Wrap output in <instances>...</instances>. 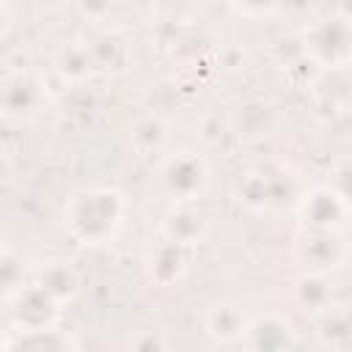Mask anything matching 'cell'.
I'll list each match as a JSON object with an SVG mask.
<instances>
[{
  "label": "cell",
  "mask_w": 352,
  "mask_h": 352,
  "mask_svg": "<svg viewBox=\"0 0 352 352\" xmlns=\"http://www.w3.org/2000/svg\"><path fill=\"white\" fill-rule=\"evenodd\" d=\"M206 217L195 209H190V204H182L176 212H170L165 220H162V236L190 248V245H198L204 236H206Z\"/></svg>",
  "instance_id": "30bf717a"
},
{
  "label": "cell",
  "mask_w": 352,
  "mask_h": 352,
  "mask_svg": "<svg viewBox=\"0 0 352 352\" xmlns=\"http://www.w3.org/2000/svg\"><path fill=\"white\" fill-rule=\"evenodd\" d=\"M297 214L305 228H341L352 209L330 184H316L297 201Z\"/></svg>",
  "instance_id": "8992f818"
},
{
  "label": "cell",
  "mask_w": 352,
  "mask_h": 352,
  "mask_svg": "<svg viewBox=\"0 0 352 352\" xmlns=\"http://www.w3.org/2000/svg\"><path fill=\"white\" fill-rule=\"evenodd\" d=\"M146 272L154 283L160 286H170L179 283L182 275L187 272V248L162 236L146 256Z\"/></svg>",
  "instance_id": "52a82bcc"
},
{
  "label": "cell",
  "mask_w": 352,
  "mask_h": 352,
  "mask_svg": "<svg viewBox=\"0 0 352 352\" xmlns=\"http://www.w3.org/2000/svg\"><path fill=\"white\" fill-rule=\"evenodd\" d=\"M231 6H234L239 14L250 16V19H261V16L275 14L278 6H280V0H231Z\"/></svg>",
  "instance_id": "2e32d148"
},
{
  "label": "cell",
  "mask_w": 352,
  "mask_h": 352,
  "mask_svg": "<svg viewBox=\"0 0 352 352\" xmlns=\"http://www.w3.org/2000/svg\"><path fill=\"white\" fill-rule=\"evenodd\" d=\"M349 256V245L341 228H305L294 242V258L305 272L327 275L338 270Z\"/></svg>",
  "instance_id": "3957f363"
},
{
  "label": "cell",
  "mask_w": 352,
  "mask_h": 352,
  "mask_svg": "<svg viewBox=\"0 0 352 352\" xmlns=\"http://www.w3.org/2000/svg\"><path fill=\"white\" fill-rule=\"evenodd\" d=\"M297 300L311 308V311H322L327 302H330V289L324 283V275H314V272H305L302 280L297 283Z\"/></svg>",
  "instance_id": "7c38bea8"
},
{
  "label": "cell",
  "mask_w": 352,
  "mask_h": 352,
  "mask_svg": "<svg viewBox=\"0 0 352 352\" xmlns=\"http://www.w3.org/2000/svg\"><path fill=\"white\" fill-rule=\"evenodd\" d=\"M165 138H168V132H165V124L160 121V118H143L138 126H135V132H132V143L140 148V151H151V148H160L162 143H165Z\"/></svg>",
  "instance_id": "5bb4252c"
},
{
  "label": "cell",
  "mask_w": 352,
  "mask_h": 352,
  "mask_svg": "<svg viewBox=\"0 0 352 352\" xmlns=\"http://www.w3.org/2000/svg\"><path fill=\"white\" fill-rule=\"evenodd\" d=\"M338 195H341V201L352 209V160H346V162H341L336 170H333V176H330V182H327Z\"/></svg>",
  "instance_id": "9a60e30c"
},
{
  "label": "cell",
  "mask_w": 352,
  "mask_h": 352,
  "mask_svg": "<svg viewBox=\"0 0 352 352\" xmlns=\"http://www.w3.org/2000/svg\"><path fill=\"white\" fill-rule=\"evenodd\" d=\"M126 201L116 187H91L74 192L63 206V226L77 245L99 248L116 239L124 226Z\"/></svg>",
  "instance_id": "6da1fadb"
},
{
  "label": "cell",
  "mask_w": 352,
  "mask_h": 352,
  "mask_svg": "<svg viewBox=\"0 0 352 352\" xmlns=\"http://www.w3.org/2000/svg\"><path fill=\"white\" fill-rule=\"evenodd\" d=\"M60 302L44 292L38 283H30L25 289H19L16 294H11V322H14V333H30V330H50L58 322V308Z\"/></svg>",
  "instance_id": "5b68a950"
},
{
  "label": "cell",
  "mask_w": 352,
  "mask_h": 352,
  "mask_svg": "<svg viewBox=\"0 0 352 352\" xmlns=\"http://www.w3.org/2000/svg\"><path fill=\"white\" fill-rule=\"evenodd\" d=\"M204 327L206 333L220 341V344H231V341H242L245 330H248V319L242 314L239 305L234 302H217L206 311L204 316Z\"/></svg>",
  "instance_id": "9c48e42d"
},
{
  "label": "cell",
  "mask_w": 352,
  "mask_h": 352,
  "mask_svg": "<svg viewBox=\"0 0 352 352\" xmlns=\"http://www.w3.org/2000/svg\"><path fill=\"white\" fill-rule=\"evenodd\" d=\"M242 341L253 349H289L297 344V336L283 316L264 314V316H256L248 322Z\"/></svg>",
  "instance_id": "ba28073f"
},
{
  "label": "cell",
  "mask_w": 352,
  "mask_h": 352,
  "mask_svg": "<svg viewBox=\"0 0 352 352\" xmlns=\"http://www.w3.org/2000/svg\"><path fill=\"white\" fill-rule=\"evenodd\" d=\"M36 283L50 292L58 302H69L77 297L80 292V275L74 272V267L69 261H47L41 270H38V278Z\"/></svg>",
  "instance_id": "8fae6325"
},
{
  "label": "cell",
  "mask_w": 352,
  "mask_h": 352,
  "mask_svg": "<svg viewBox=\"0 0 352 352\" xmlns=\"http://www.w3.org/2000/svg\"><path fill=\"white\" fill-rule=\"evenodd\" d=\"M236 195H239V204H245L248 209H264V206L270 204V184H267L264 176L248 173L245 182L239 179Z\"/></svg>",
  "instance_id": "4fadbf2b"
},
{
  "label": "cell",
  "mask_w": 352,
  "mask_h": 352,
  "mask_svg": "<svg viewBox=\"0 0 352 352\" xmlns=\"http://www.w3.org/2000/svg\"><path fill=\"white\" fill-rule=\"evenodd\" d=\"M160 187L173 204H195L209 187V165L201 151L182 148L162 160Z\"/></svg>",
  "instance_id": "7a4b0ae2"
},
{
  "label": "cell",
  "mask_w": 352,
  "mask_h": 352,
  "mask_svg": "<svg viewBox=\"0 0 352 352\" xmlns=\"http://www.w3.org/2000/svg\"><path fill=\"white\" fill-rule=\"evenodd\" d=\"M305 55L314 66L341 69L352 60V25L344 16H327L305 33Z\"/></svg>",
  "instance_id": "277c9868"
}]
</instances>
